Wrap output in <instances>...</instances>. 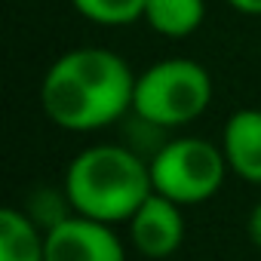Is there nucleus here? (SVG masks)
Wrapping results in <instances>:
<instances>
[{"label":"nucleus","mask_w":261,"mask_h":261,"mask_svg":"<svg viewBox=\"0 0 261 261\" xmlns=\"http://www.w3.org/2000/svg\"><path fill=\"white\" fill-rule=\"evenodd\" d=\"M136 74L123 56L105 46L62 53L43 74L40 108L68 133H92L133 111Z\"/></svg>","instance_id":"f257e3e1"},{"label":"nucleus","mask_w":261,"mask_h":261,"mask_svg":"<svg viewBox=\"0 0 261 261\" xmlns=\"http://www.w3.org/2000/svg\"><path fill=\"white\" fill-rule=\"evenodd\" d=\"M154 191L151 163L123 145L80 151L65 172V200L77 215L95 221H129Z\"/></svg>","instance_id":"f03ea898"},{"label":"nucleus","mask_w":261,"mask_h":261,"mask_svg":"<svg viewBox=\"0 0 261 261\" xmlns=\"http://www.w3.org/2000/svg\"><path fill=\"white\" fill-rule=\"evenodd\" d=\"M212 101V77L194 59H163L136 77L133 111L142 123L175 129L197 120Z\"/></svg>","instance_id":"7ed1b4c3"},{"label":"nucleus","mask_w":261,"mask_h":261,"mask_svg":"<svg viewBox=\"0 0 261 261\" xmlns=\"http://www.w3.org/2000/svg\"><path fill=\"white\" fill-rule=\"evenodd\" d=\"M227 172L224 151L206 139H172L151 157V185L178 206L215 197Z\"/></svg>","instance_id":"20e7f679"},{"label":"nucleus","mask_w":261,"mask_h":261,"mask_svg":"<svg viewBox=\"0 0 261 261\" xmlns=\"http://www.w3.org/2000/svg\"><path fill=\"white\" fill-rule=\"evenodd\" d=\"M46 261H126V252L108 221L74 212L46 227Z\"/></svg>","instance_id":"39448f33"},{"label":"nucleus","mask_w":261,"mask_h":261,"mask_svg":"<svg viewBox=\"0 0 261 261\" xmlns=\"http://www.w3.org/2000/svg\"><path fill=\"white\" fill-rule=\"evenodd\" d=\"M129 240L148 258L172 255L185 240V218L181 206L157 191L145 197V203L129 218Z\"/></svg>","instance_id":"423d86ee"},{"label":"nucleus","mask_w":261,"mask_h":261,"mask_svg":"<svg viewBox=\"0 0 261 261\" xmlns=\"http://www.w3.org/2000/svg\"><path fill=\"white\" fill-rule=\"evenodd\" d=\"M221 151L230 172H237L243 181L261 185V111L258 108H240L227 117Z\"/></svg>","instance_id":"0eeeda50"},{"label":"nucleus","mask_w":261,"mask_h":261,"mask_svg":"<svg viewBox=\"0 0 261 261\" xmlns=\"http://www.w3.org/2000/svg\"><path fill=\"white\" fill-rule=\"evenodd\" d=\"M206 19V0H148L145 19L151 31L169 40L191 37Z\"/></svg>","instance_id":"6e6552de"},{"label":"nucleus","mask_w":261,"mask_h":261,"mask_svg":"<svg viewBox=\"0 0 261 261\" xmlns=\"http://www.w3.org/2000/svg\"><path fill=\"white\" fill-rule=\"evenodd\" d=\"M0 261H46V233L19 209L0 212Z\"/></svg>","instance_id":"1a4fd4ad"},{"label":"nucleus","mask_w":261,"mask_h":261,"mask_svg":"<svg viewBox=\"0 0 261 261\" xmlns=\"http://www.w3.org/2000/svg\"><path fill=\"white\" fill-rule=\"evenodd\" d=\"M145 4L148 0H71V7L92 25L105 28H120L145 19Z\"/></svg>","instance_id":"9d476101"},{"label":"nucleus","mask_w":261,"mask_h":261,"mask_svg":"<svg viewBox=\"0 0 261 261\" xmlns=\"http://www.w3.org/2000/svg\"><path fill=\"white\" fill-rule=\"evenodd\" d=\"M246 233H249V240L261 249V203L249 212V221H246Z\"/></svg>","instance_id":"9b49d317"},{"label":"nucleus","mask_w":261,"mask_h":261,"mask_svg":"<svg viewBox=\"0 0 261 261\" xmlns=\"http://www.w3.org/2000/svg\"><path fill=\"white\" fill-rule=\"evenodd\" d=\"M227 7H233L243 16H261V0H227Z\"/></svg>","instance_id":"f8f14e48"}]
</instances>
